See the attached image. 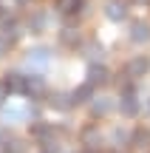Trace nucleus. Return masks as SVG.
I'll list each match as a JSON object with an SVG mask.
<instances>
[{"mask_svg": "<svg viewBox=\"0 0 150 153\" xmlns=\"http://www.w3.org/2000/svg\"><path fill=\"white\" fill-rule=\"evenodd\" d=\"M91 111H94V116H105L108 111H111V102H105V99H96V102L91 105Z\"/></svg>", "mask_w": 150, "mask_h": 153, "instance_id": "dca6fc26", "label": "nucleus"}, {"mask_svg": "<svg viewBox=\"0 0 150 153\" xmlns=\"http://www.w3.org/2000/svg\"><path fill=\"white\" fill-rule=\"evenodd\" d=\"M57 9H60L62 14H77V11L82 9V0H57Z\"/></svg>", "mask_w": 150, "mask_h": 153, "instance_id": "9d476101", "label": "nucleus"}, {"mask_svg": "<svg viewBox=\"0 0 150 153\" xmlns=\"http://www.w3.org/2000/svg\"><path fill=\"white\" fill-rule=\"evenodd\" d=\"M94 82H85V85H79L77 91H74V105H79V102H88L91 97H94Z\"/></svg>", "mask_w": 150, "mask_h": 153, "instance_id": "1a4fd4ad", "label": "nucleus"}, {"mask_svg": "<svg viewBox=\"0 0 150 153\" xmlns=\"http://www.w3.org/2000/svg\"><path fill=\"white\" fill-rule=\"evenodd\" d=\"M147 142H150V133H147V131H142V128H139V131L133 133V145H147Z\"/></svg>", "mask_w": 150, "mask_h": 153, "instance_id": "a211bd4d", "label": "nucleus"}, {"mask_svg": "<svg viewBox=\"0 0 150 153\" xmlns=\"http://www.w3.org/2000/svg\"><path fill=\"white\" fill-rule=\"evenodd\" d=\"M139 3H142V0H139Z\"/></svg>", "mask_w": 150, "mask_h": 153, "instance_id": "393cba45", "label": "nucleus"}, {"mask_svg": "<svg viewBox=\"0 0 150 153\" xmlns=\"http://www.w3.org/2000/svg\"><path fill=\"white\" fill-rule=\"evenodd\" d=\"M85 153H94V148H91V150H85Z\"/></svg>", "mask_w": 150, "mask_h": 153, "instance_id": "4be33fe9", "label": "nucleus"}, {"mask_svg": "<svg viewBox=\"0 0 150 153\" xmlns=\"http://www.w3.org/2000/svg\"><path fill=\"white\" fill-rule=\"evenodd\" d=\"M6 88H9V94H26V76L23 74H6Z\"/></svg>", "mask_w": 150, "mask_h": 153, "instance_id": "7ed1b4c3", "label": "nucleus"}, {"mask_svg": "<svg viewBox=\"0 0 150 153\" xmlns=\"http://www.w3.org/2000/svg\"><path fill=\"white\" fill-rule=\"evenodd\" d=\"M43 153H54V150H43Z\"/></svg>", "mask_w": 150, "mask_h": 153, "instance_id": "5701e85b", "label": "nucleus"}, {"mask_svg": "<svg viewBox=\"0 0 150 153\" xmlns=\"http://www.w3.org/2000/svg\"><path fill=\"white\" fill-rule=\"evenodd\" d=\"M130 40H133V43H147L150 40V26L147 23H133V26H130Z\"/></svg>", "mask_w": 150, "mask_h": 153, "instance_id": "0eeeda50", "label": "nucleus"}, {"mask_svg": "<svg viewBox=\"0 0 150 153\" xmlns=\"http://www.w3.org/2000/svg\"><path fill=\"white\" fill-rule=\"evenodd\" d=\"M85 57H91V60H96V57H102V48L96 43H88L85 45Z\"/></svg>", "mask_w": 150, "mask_h": 153, "instance_id": "f3484780", "label": "nucleus"}, {"mask_svg": "<svg viewBox=\"0 0 150 153\" xmlns=\"http://www.w3.org/2000/svg\"><path fill=\"white\" fill-rule=\"evenodd\" d=\"M108 79H111V74H108L105 65H96V62H94V65L88 68V82H94V85H105Z\"/></svg>", "mask_w": 150, "mask_h": 153, "instance_id": "39448f33", "label": "nucleus"}, {"mask_svg": "<svg viewBox=\"0 0 150 153\" xmlns=\"http://www.w3.org/2000/svg\"><path fill=\"white\" fill-rule=\"evenodd\" d=\"M9 48H11V40H6L3 34H0V57H3V54H9Z\"/></svg>", "mask_w": 150, "mask_h": 153, "instance_id": "6ab92c4d", "label": "nucleus"}, {"mask_svg": "<svg viewBox=\"0 0 150 153\" xmlns=\"http://www.w3.org/2000/svg\"><path fill=\"white\" fill-rule=\"evenodd\" d=\"M147 74V60L145 57H133V60L128 62V76L130 79H139V76Z\"/></svg>", "mask_w": 150, "mask_h": 153, "instance_id": "20e7f679", "label": "nucleus"}, {"mask_svg": "<svg viewBox=\"0 0 150 153\" xmlns=\"http://www.w3.org/2000/svg\"><path fill=\"white\" fill-rule=\"evenodd\" d=\"M0 34H3L6 40H11V43H14L17 34H20V31H17V23H14V20H3V28H0Z\"/></svg>", "mask_w": 150, "mask_h": 153, "instance_id": "f8f14e48", "label": "nucleus"}, {"mask_svg": "<svg viewBox=\"0 0 150 153\" xmlns=\"http://www.w3.org/2000/svg\"><path fill=\"white\" fill-rule=\"evenodd\" d=\"M119 108H122V114H125V116H136V114H139V102H136L133 91L122 94V102H119Z\"/></svg>", "mask_w": 150, "mask_h": 153, "instance_id": "423d86ee", "label": "nucleus"}, {"mask_svg": "<svg viewBox=\"0 0 150 153\" xmlns=\"http://www.w3.org/2000/svg\"><path fill=\"white\" fill-rule=\"evenodd\" d=\"M28 62H34V65H45V62H48V51H45V48L28 51Z\"/></svg>", "mask_w": 150, "mask_h": 153, "instance_id": "ddd939ff", "label": "nucleus"}, {"mask_svg": "<svg viewBox=\"0 0 150 153\" xmlns=\"http://www.w3.org/2000/svg\"><path fill=\"white\" fill-rule=\"evenodd\" d=\"M105 14H108V20L119 23V20H125V17H128V6H125L122 0H111V3L105 6Z\"/></svg>", "mask_w": 150, "mask_h": 153, "instance_id": "f257e3e1", "label": "nucleus"}, {"mask_svg": "<svg viewBox=\"0 0 150 153\" xmlns=\"http://www.w3.org/2000/svg\"><path fill=\"white\" fill-rule=\"evenodd\" d=\"M48 102L54 105L57 111H68L74 105V94H51L48 97Z\"/></svg>", "mask_w": 150, "mask_h": 153, "instance_id": "6e6552de", "label": "nucleus"}, {"mask_svg": "<svg viewBox=\"0 0 150 153\" xmlns=\"http://www.w3.org/2000/svg\"><path fill=\"white\" fill-rule=\"evenodd\" d=\"M43 94H45V82H43V76H26V97L40 99Z\"/></svg>", "mask_w": 150, "mask_h": 153, "instance_id": "f03ea898", "label": "nucleus"}, {"mask_svg": "<svg viewBox=\"0 0 150 153\" xmlns=\"http://www.w3.org/2000/svg\"><path fill=\"white\" fill-rule=\"evenodd\" d=\"M82 139H85L88 148H96V145H99V133H96V128H88V131L82 133Z\"/></svg>", "mask_w": 150, "mask_h": 153, "instance_id": "2eb2a0df", "label": "nucleus"}, {"mask_svg": "<svg viewBox=\"0 0 150 153\" xmlns=\"http://www.w3.org/2000/svg\"><path fill=\"white\" fill-rule=\"evenodd\" d=\"M17 3H23V6H26V3H31V0H17Z\"/></svg>", "mask_w": 150, "mask_h": 153, "instance_id": "412c9836", "label": "nucleus"}, {"mask_svg": "<svg viewBox=\"0 0 150 153\" xmlns=\"http://www.w3.org/2000/svg\"><path fill=\"white\" fill-rule=\"evenodd\" d=\"M0 17H3V11H0Z\"/></svg>", "mask_w": 150, "mask_h": 153, "instance_id": "b1692460", "label": "nucleus"}, {"mask_svg": "<svg viewBox=\"0 0 150 153\" xmlns=\"http://www.w3.org/2000/svg\"><path fill=\"white\" fill-rule=\"evenodd\" d=\"M6 148H9V133L0 131V150H6Z\"/></svg>", "mask_w": 150, "mask_h": 153, "instance_id": "aec40b11", "label": "nucleus"}, {"mask_svg": "<svg viewBox=\"0 0 150 153\" xmlns=\"http://www.w3.org/2000/svg\"><path fill=\"white\" fill-rule=\"evenodd\" d=\"M43 26H45V17L40 14V11L28 14V28H31V31H43Z\"/></svg>", "mask_w": 150, "mask_h": 153, "instance_id": "4468645a", "label": "nucleus"}, {"mask_svg": "<svg viewBox=\"0 0 150 153\" xmlns=\"http://www.w3.org/2000/svg\"><path fill=\"white\" fill-rule=\"evenodd\" d=\"M60 40H62V45H74V48H77V45H79V31H74V28H62Z\"/></svg>", "mask_w": 150, "mask_h": 153, "instance_id": "9b49d317", "label": "nucleus"}]
</instances>
